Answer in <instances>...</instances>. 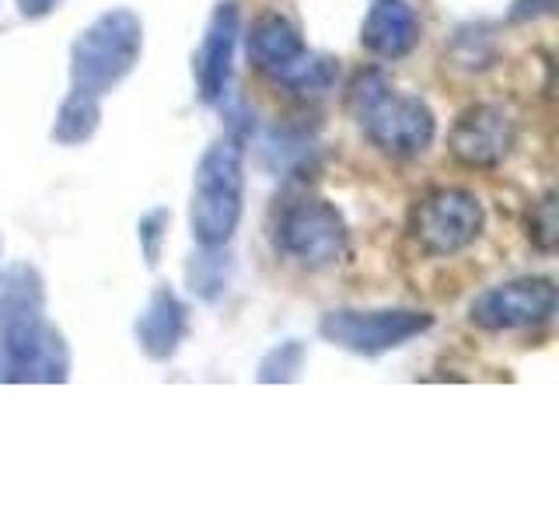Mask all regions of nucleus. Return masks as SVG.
Masks as SVG:
<instances>
[{
    "mask_svg": "<svg viewBox=\"0 0 559 524\" xmlns=\"http://www.w3.org/2000/svg\"><path fill=\"white\" fill-rule=\"evenodd\" d=\"M305 357L308 349L301 340H287L273 346L266 357L259 360V371H255V381L259 384H294L305 371Z\"/></svg>",
    "mask_w": 559,
    "mask_h": 524,
    "instance_id": "dca6fc26",
    "label": "nucleus"
},
{
    "mask_svg": "<svg viewBox=\"0 0 559 524\" xmlns=\"http://www.w3.org/2000/svg\"><path fill=\"white\" fill-rule=\"evenodd\" d=\"M528 241L542 255H552L559 245V214H556V192H546L528 210Z\"/></svg>",
    "mask_w": 559,
    "mask_h": 524,
    "instance_id": "6ab92c4d",
    "label": "nucleus"
},
{
    "mask_svg": "<svg viewBox=\"0 0 559 524\" xmlns=\"http://www.w3.org/2000/svg\"><path fill=\"white\" fill-rule=\"evenodd\" d=\"M314 151L311 136L297 127H273L266 136V157H273V168H294V165H305L308 154Z\"/></svg>",
    "mask_w": 559,
    "mask_h": 524,
    "instance_id": "f3484780",
    "label": "nucleus"
},
{
    "mask_svg": "<svg viewBox=\"0 0 559 524\" xmlns=\"http://www.w3.org/2000/svg\"><path fill=\"white\" fill-rule=\"evenodd\" d=\"M245 214V133L231 130L210 144L189 192V231L197 245L217 249L235 238Z\"/></svg>",
    "mask_w": 559,
    "mask_h": 524,
    "instance_id": "7ed1b4c3",
    "label": "nucleus"
},
{
    "mask_svg": "<svg viewBox=\"0 0 559 524\" xmlns=\"http://www.w3.org/2000/svg\"><path fill=\"white\" fill-rule=\"evenodd\" d=\"M245 52L262 78H270L294 95H322L340 78V60L308 49L301 25L280 11L262 14L249 25Z\"/></svg>",
    "mask_w": 559,
    "mask_h": 524,
    "instance_id": "20e7f679",
    "label": "nucleus"
},
{
    "mask_svg": "<svg viewBox=\"0 0 559 524\" xmlns=\"http://www.w3.org/2000/svg\"><path fill=\"white\" fill-rule=\"evenodd\" d=\"M346 112L364 136L395 162L424 157L437 140V116L427 98L399 92L378 67L357 70L346 84Z\"/></svg>",
    "mask_w": 559,
    "mask_h": 524,
    "instance_id": "f03ea898",
    "label": "nucleus"
},
{
    "mask_svg": "<svg viewBox=\"0 0 559 524\" xmlns=\"http://www.w3.org/2000/svg\"><path fill=\"white\" fill-rule=\"evenodd\" d=\"M559 290L549 276H514L479 290L468 305V322L483 332H518L552 322Z\"/></svg>",
    "mask_w": 559,
    "mask_h": 524,
    "instance_id": "1a4fd4ad",
    "label": "nucleus"
},
{
    "mask_svg": "<svg viewBox=\"0 0 559 524\" xmlns=\"http://www.w3.org/2000/svg\"><path fill=\"white\" fill-rule=\"evenodd\" d=\"M168 224H171V210H165V206H154L136 221V241H140V252H144V262L151 270H157V262H162L165 241H168Z\"/></svg>",
    "mask_w": 559,
    "mask_h": 524,
    "instance_id": "aec40b11",
    "label": "nucleus"
},
{
    "mask_svg": "<svg viewBox=\"0 0 559 524\" xmlns=\"http://www.w3.org/2000/svg\"><path fill=\"white\" fill-rule=\"evenodd\" d=\"M144 57V22L133 8H109L78 32L70 46V81L92 95H109Z\"/></svg>",
    "mask_w": 559,
    "mask_h": 524,
    "instance_id": "39448f33",
    "label": "nucleus"
},
{
    "mask_svg": "<svg viewBox=\"0 0 559 524\" xmlns=\"http://www.w3.org/2000/svg\"><path fill=\"white\" fill-rule=\"evenodd\" d=\"M60 4L63 0H14L17 14H22L25 22H43V17H49Z\"/></svg>",
    "mask_w": 559,
    "mask_h": 524,
    "instance_id": "4be33fe9",
    "label": "nucleus"
},
{
    "mask_svg": "<svg viewBox=\"0 0 559 524\" xmlns=\"http://www.w3.org/2000/svg\"><path fill=\"white\" fill-rule=\"evenodd\" d=\"M270 235L276 252L308 273L340 266L349 252V227L343 210L325 196H314V192H294L284 203H276Z\"/></svg>",
    "mask_w": 559,
    "mask_h": 524,
    "instance_id": "423d86ee",
    "label": "nucleus"
},
{
    "mask_svg": "<svg viewBox=\"0 0 559 524\" xmlns=\"http://www.w3.org/2000/svg\"><path fill=\"white\" fill-rule=\"evenodd\" d=\"M70 346L46 319V276L28 259L0 273V384H67Z\"/></svg>",
    "mask_w": 559,
    "mask_h": 524,
    "instance_id": "f257e3e1",
    "label": "nucleus"
},
{
    "mask_svg": "<svg viewBox=\"0 0 559 524\" xmlns=\"http://www.w3.org/2000/svg\"><path fill=\"white\" fill-rule=\"evenodd\" d=\"M451 57H454V63L465 67V70H486V67H493V60H497L493 35H486L483 25L459 28V35H454Z\"/></svg>",
    "mask_w": 559,
    "mask_h": 524,
    "instance_id": "a211bd4d",
    "label": "nucleus"
},
{
    "mask_svg": "<svg viewBox=\"0 0 559 524\" xmlns=\"http://www.w3.org/2000/svg\"><path fill=\"white\" fill-rule=\"evenodd\" d=\"M189 336V305L171 287H154L147 308L136 314L133 340L154 364H168Z\"/></svg>",
    "mask_w": 559,
    "mask_h": 524,
    "instance_id": "f8f14e48",
    "label": "nucleus"
},
{
    "mask_svg": "<svg viewBox=\"0 0 559 524\" xmlns=\"http://www.w3.org/2000/svg\"><path fill=\"white\" fill-rule=\"evenodd\" d=\"M98 127H102V98L84 92V87H70L57 109V119H52L49 140L60 147H81L98 133Z\"/></svg>",
    "mask_w": 559,
    "mask_h": 524,
    "instance_id": "4468645a",
    "label": "nucleus"
},
{
    "mask_svg": "<svg viewBox=\"0 0 559 524\" xmlns=\"http://www.w3.org/2000/svg\"><path fill=\"white\" fill-rule=\"evenodd\" d=\"M518 147V122L497 102H476L454 116L448 130V151L465 168H500Z\"/></svg>",
    "mask_w": 559,
    "mask_h": 524,
    "instance_id": "9d476101",
    "label": "nucleus"
},
{
    "mask_svg": "<svg viewBox=\"0 0 559 524\" xmlns=\"http://www.w3.org/2000/svg\"><path fill=\"white\" fill-rule=\"evenodd\" d=\"M486 227V210L476 192L462 186H437L409 210V238L430 259H451L476 245Z\"/></svg>",
    "mask_w": 559,
    "mask_h": 524,
    "instance_id": "0eeeda50",
    "label": "nucleus"
},
{
    "mask_svg": "<svg viewBox=\"0 0 559 524\" xmlns=\"http://www.w3.org/2000/svg\"><path fill=\"white\" fill-rule=\"evenodd\" d=\"M238 39H241L238 0H217L206 17L203 39L197 52H192V84H197V98L210 105V109L224 105L227 95H231Z\"/></svg>",
    "mask_w": 559,
    "mask_h": 524,
    "instance_id": "9b49d317",
    "label": "nucleus"
},
{
    "mask_svg": "<svg viewBox=\"0 0 559 524\" xmlns=\"http://www.w3.org/2000/svg\"><path fill=\"white\" fill-rule=\"evenodd\" d=\"M186 284L200 301L206 305L221 301L227 294V284H231V255H227V245H217V249L200 245V252H192L186 262Z\"/></svg>",
    "mask_w": 559,
    "mask_h": 524,
    "instance_id": "2eb2a0df",
    "label": "nucleus"
},
{
    "mask_svg": "<svg viewBox=\"0 0 559 524\" xmlns=\"http://www.w3.org/2000/svg\"><path fill=\"white\" fill-rule=\"evenodd\" d=\"M559 0H514L511 11H507V22L511 25H528V22H538V17H546L556 11Z\"/></svg>",
    "mask_w": 559,
    "mask_h": 524,
    "instance_id": "412c9836",
    "label": "nucleus"
},
{
    "mask_svg": "<svg viewBox=\"0 0 559 524\" xmlns=\"http://www.w3.org/2000/svg\"><path fill=\"white\" fill-rule=\"evenodd\" d=\"M0 252H4V241H0Z\"/></svg>",
    "mask_w": 559,
    "mask_h": 524,
    "instance_id": "5701e85b",
    "label": "nucleus"
},
{
    "mask_svg": "<svg viewBox=\"0 0 559 524\" xmlns=\"http://www.w3.org/2000/svg\"><path fill=\"white\" fill-rule=\"evenodd\" d=\"M419 14L406 0H374L360 22V46L378 60H402L419 46Z\"/></svg>",
    "mask_w": 559,
    "mask_h": 524,
    "instance_id": "ddd939ff",
    "label": "nucleus"
},
{
    "mask_svg": "<svg viewBox=\"0 0 559 524\" xmlns=\"http://www.w3.org/2000/svg\"><path fill=\"white\" fill-rule=\"evenodd\" d=\"M433 329V314L419 308H332L319 319V336L357 357H381Z\"/></svg>",
    "mask_w": 559,
    "mask_h": 524,
    "instance_id": "6e6552de",
    "label": "nucleus"
}]
</instances>
